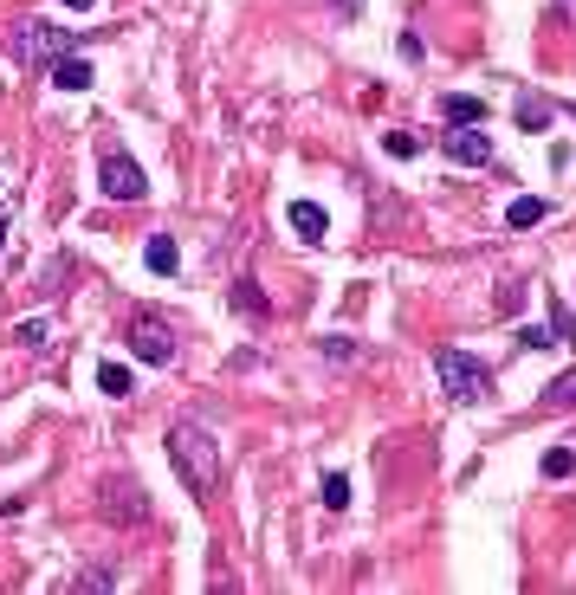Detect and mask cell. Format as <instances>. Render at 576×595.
Segmentation results:
<instances>
[{"instance_id": "1", "label": "cell", "mask_w": 576, "mask_h": 595, "mask_svg": "<svg viewBox=\"0 0 576 595\" xmlns=\"http://www.w3.org/2000/svg\"><path fill=\"white\" fill-rule=\"evenodd\" d=\"M169 460H175V473H182V486L195 498H214V486H221V440H214L195 414H182V421L169 427Z\"/></svg>"}, {"instance_id": "2", "label": "cell", "mask_w": 576, "mask_h": 595, "mask_svg": "<svg viewBox=\"0 0 576 595\" xmlns=\"http://www.w3.org/2000/svg\"><path fill=\"white\" fill-rule=\"evenodd\" d=\"M434 376H441V389L454 401H486L492 395V369L466 350H434Z\"/></svg>"}, {"instance_id": "3", "label": "cell", "mask_w": 576, "mask_h": 595, "mask_svg": "<svg viewBox=\"0 0 576 595\" xmlns=\"http://www.w3.org/2000/svg\"><path fill=\"white\" fill-rule=\"evenodd\" d=\"M85 46V33H59L52 20H20L13 26V59L20 65H46V59H59V52H78Z\"/></svg>"}, {"instance_id": "4", "label": "cell", "mask_w": 576, "mask_h": 595, "mask_svg": "<svg viewBox=\"0 0 576 595\" xmlns=\"http://www.w3.org/2000/svg\"><path fill=\"white\" fill-rule=\"evenodd\" d=\"M98 188H104L111 201L130 207V201L149 195V175L136 169V156H123V149H104V156H98Z\"/></svg>"}, {"instance_id": "5", "label": "cell", "mask_w": 576, "mask_h": 595, "mask_svg": "<svg viewBox=\"0 0 576 595\" xmlns=\"http://www.w3.org/2000/svg\"><path fill=\"white\" fill-rule=\"evenodd\" d=\"M130 350H136V363H175V330L143 311V317H130Z\"/></svg>"}, {"instance_id": "6", "label": "cell", "mask_w": 576, "mask_h": 595, "mask_svg": "<svg viewBox=\"0 0 576 595\" xmlns=\"http://www.w3.org/2000/svg\"><path fill=\"white\" fill-rule=\"evenodd\" d=\"M441 149L460 162V169H486V162H492V143L479 136V123H454V130L441 136Z\"/></svg>"}, {"instance_id": "7", "label": "cell", "mask_w": 576, "mask_h": 595, "mask_svg": "<svg viewBox=\"0 0 576 595\" xmlns=\"http://www.w3.org/2000/svg\"><path fill=\"white\" fill-rule=\"evenodd\" d=\"M46 78H52V91H91V65L78 59V52H59V59H46Z\"/></svg>"}, {"instance_id": "8", "label": "cell", "mask_w": 576, "mask_h": 595, "mask_svg": "<svg viewBox=\"0 0 576 595\" xmlns=\"http://www.w3.org/2000/svg\"><path fill=\"white\" fill-rule=\"evenodd\" d=\"M104 518H123V524H136V518H149V505H143V492L136 486H104Z\"/></svg>"}, {"instance_id": "9", "label": "cell", "mask_w": 576, "mask_h": 595, "mask_svg": "<svg viewBox=\"0 0 576 595\" xmlns=\"http://www.w3.org/2000/svg\"><path fill=\"white\" fill-rule=\"evenodd\" d=\"M285 220H292V233H298V240H324V227H331L318 201H292V207H285Z\"/></svg>"}, {"instance_id": "10", "label": "cell", "mask_w": 576, "mask_h": 595, "mask_svg": "<svg viewBox=\"0 0 576 595\" xmlns=\"http://www.w3.org/2000/svg\"><path fill=\"white\" fill-rule=\"evenodd\" d=\"M143 266H149V272H162V279H175V266H182V253H175V240H169V233H156V240L143 246Z\"/></svg>"}, {"instance_id": "11", "label": "cell", "mask_w": 576, "mask_h": 595, "mask_svg": "<svg viewBox=\"0 0 576 595\" xmlns=\"http://www.w3.org/2000/svg\"><path fill=\"white\" fill-rule=\"evenodd\" d=\"M441 117L447 123H486V104L466 98V91H454V98H441Z\"/></svg>"}, {"instance_id": "12", "label": "cell", "mask_w": 576, "mask_h": 595, "mask_svg": "<svg viewBox=\"0 0 576 595\" xmlns=\"http://www.w3.org/2000/svg\"><path fill=\"white\" fill-rule=\"evenodd\" d=\"M512 110H518V123H525V130H551V117H557L551 98H518Z\"/></svg>"}, {"instance_id": "13", "label": "cell", "mask_w": 576, "mask_h": 595, "mask_svg": "<svg viewBox=\"0 0 576 595\" xmlns=\"http://www.w3.org/2000/svg\"><path fill=\"white\" fill-rule=\"evenodd\" d=\"M551 214V201H538V195H525V201H512L505 207V227H538V220Z\"/></svg>"}, {"instance_id": "14", "label": "cell", "mask_w": 576, "mask_h": 595, "mask_svg": "<svg viewBox=\"0 0 576 595\" xmlns=\"http://www.w3.org/2000/svg\"><path fill=\"white\" fill-rule=\"evenodd\" d=\"M98 389L111 395V401H123V395L136 389V376H130V369H123V363H104V369H98Z\"/></svg>"}, {"instance_id": "15", "label": "cell", "mask_w": 576, "mask_h": 595, "mask_svg": "<svg viewBox=\"0 0 576 595\" xmlns=\"http://www.w3.org/2000/svg\"><path fill=\"white\" fill-rule=\"evenodd\" d=\"M551 337H557V350H576V317L564 311V298H551Z\"/></svg>"}, {"instance_id": "16", "label": "cell", "mask_w": 576, "mask_h": 595, "mask_svg": "<svg viewBox=\"0 0 576 595\" xmlns=\"http://www.w3.org/2000/svg\"><path fill=\"white\" fill-rule=\"evenodd\" d=\"M233 304H240L246 317H266V298H259V285H253V279H240V285H233Z\"/></svg>"}, {"instance_id": "17", "label": "cell", "mask_w": 576, "mask_h": 595, "mask_svg": "<svg viewBox=\"0 0 576 595\" xmlns=\"http://www.w3.org/2000/svg\"><path fill=\"white\" fill-rule=\"evenodd\" d=\"M576 473V453L570 447H551V453H544V479H570Z\"/></svg>"}, {"instance_id": "18", "label": "cell", "mask_w": 576, "mask_h": 595, "mask_svg": "<svg viewBox=\"0 0 576 595\" xmlns=\"http://www.w3.org/2000/svg\"><path fill=\"white\" fill-rule=\"evenodd\" d=\"M13 343H26V350H46V317H26V324H13Z\"/></svg>"}, {"instance_id": "19", "label": "cell", "mask_w": 576, "mask_h": 595, "mask_svg": "<svg viewBox=\"0 0 576 595\" xmlns=\"http://www.w3.org/2000/svg\"><path fill=\"white\" fill-rule=\"evenodd\" d=\"M72 589H91V595H104V589H117V576H111V570H78V576H72Z\"/></svg>"}, {"instance_id": "20", "label": "cell", "mask_w": 576, "mask_h": 595, "mask_svg": "<svg viewBox=\"0 0 576 595\" xmlns=\"http://www.w3.org/2000/svg\"><path fill=\"white\" fill-rule=\"evenodd\" d=\"M324 505H331V511H344V505H350V479H344V473L324 479Z\"/></svg>"}, {"instance_id": "21", "label": "cell", "mask_w": 576, "mask_h": 595, "mask_svg": "<svg viewBox=\"0 0 576 595\" xmlns=\"http://www.w3.org/2000/svg\"><path fill=\"white\" fill-rule=\"evenodd\" d=\"M518 343H525V350H557V337H551V324H525V330H518Z\"/></svg>"}, {"instance_id": "22", "label": "cell", "mask_w": 576, "mask_h": 595, "mask_svg": "<svg viewBox=\"0 0 576 595\" xmlns=\"http://www.w3.org/2000/svg\"><path fill=\"white\" fill-rule=\"evenodd\" d=\"M544 395H551L557 408H576V369H570V376H557V382H551V389H544Z\"/></svg>"}, {"instance_id": "23", "label": "cell", "mask_w": 576, "mask_h": 595, "mask_svg": "<svg viewBox=\"0 0 576 595\" xmlns=\"http://www.w3.org/2000/svg\"><path fill=\"white\" fill-rule=\"evenodd\" d=\"M382 143H389V156H421V143H415V136H408V130H389V136H382Z\"/></svg>"}, {"instance_id": "24", "label": "cell", "mask_w": 576, "mask_h": 595, "mask_svg": "<svg viewBox=\"0 0 576 595\" xmlns=\"http://www.w3.org/2000/svg\"><path fill=\"white\" fill-rule=\"evenodd\" d=\"M65 7H72V13H85V7H98V0H65Z\"/></svg>"}, {"instance_id": "25", "label": "cell", "mask_w": 576, "mask_h": 595, "mask_svg": "<svg viewBox=\"0 0 576 595\" xmlns=\"http://www.w3.org/2000/svg\"><path fill=\"white\" fill-rule=\"evenodd\" d=\"M344 13H356V0H344Z\"/></svg>"}]
</instances>
